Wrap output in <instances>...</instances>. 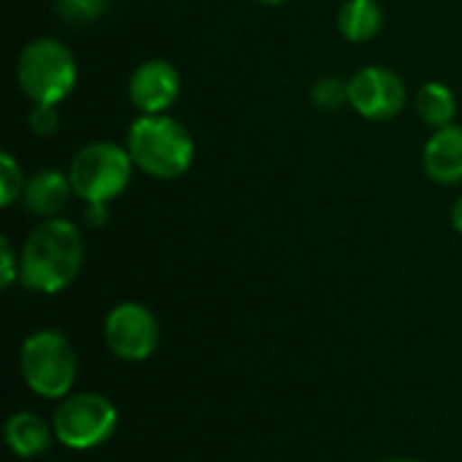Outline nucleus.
<instances>
[{
	"mask_svg": "<svg viewBox=\"0 0 462 462\" xmlns=\"http://www.w3.org/2000/svg\"><path fill=\"white\" fill-rule=\"evenodd\" d=\"M111 0H54V11L73 22V24H89L106 14Z\"/></svg>",
	"mask_w": 462,
	"mask_h": 462,
	"instance_id": "17",
	"label": "nucleus"
},
{
	"mask_svg": "<svg viewBox=\"0 0 462 462\" xmlns=\"http://www.w3.org/2000/svg\"><path fill=\"white\" fill-rule=\"evenodd\" d=\"M422 168L436 184L452 187L462 181V125H447L430 133L422 149Z\"/></svg>",
	"mask_w": 462,
	"mask_h": 462,
	"instance_id": "10",
	"label": "nucleus"
},
{
	"mask_svg": "<svg viewBox=\"0 0 462 462\" xmlns=\"http://www.w3.org/2000/svg\"><path fill=\"white\" fill-rule=\"evenodd\" d=\"M452 227L462 236V195L455 200V206H452Z\"/></svg>",
	"mask_w": 462,
	"mask_h": 462,
	"instance_id": "21",
	"label": "nucleus"
},
{
	"mask_svg": "<svg viewBox=\"0 0 462 462\" xmlns=\"http://www.w3.org/2000/svg\"><path fill=\"white\" fill-rule=\"evenodd\" d=\"M133 157L127 146L114 141H92L81 146L68 168L73 195L84 203H111L130 187Z\"/></svg>",
	"mask_w": 462,
	"mask_h": 462,
	"instance_id": "4",
	"label": "nucleus"
},
{
	"mask_svg": "<svg viewBox=\"0 0 462 462\" xmlns=\"http://www.w3.org/2000/svg\"><path fill=\"white\" fill-rule=\"evenodd\" d=\"M179 92L181 76L168 60H143L127 81V95L138 114H168Z\"/></svg>",
	"mask_w": 462,
	"mask_h": 462,
	"instance_id": "9",
	"label": "nucleus"
},
{
	"mask_svg": "<svg viewBox=\"0 0 462 462\" xmlns=\"http://www.w3.org/2000/svg\"><path fill=\"white\" fill-rule=\"evenodd\" d=\"M49 425L32 411H16L5 422V444L16 457H38L51 444Z\"/></svg>",
	"mask_w": 462,
	"mask_h": 462,
	"instance_id": "12",
	"label": "nucleus"
},
{
	"mask_svg": "<svg viewBox=\"0 0 462 462\" xmlns=\"http://www.w3.org/2000/svg\"><path fill=\"white\" fill-rule=\"evenodd\" d=\"M60 111H57V106H46V103H35L32 106V111H30V116H27V125H30V130H32V135H38V138H49V135H54L57 130H60Z\"/></svg>",
	"mask_w": 462,
	"mask_h": 462,
	"instance_id": "18",
	"label": "nucleus"
},
{
	"mask_svg": "<svg viewBox=\"0 0 462 462\" xmlns=\"http://www.w3.org/2000/svg\"><path fill=\"white\" fill-rule=\"evenodd\" d=\"M379 462H420V460H409V457H390V460H379Z\"/></svg>",
	"mask_w": 462,
	"mask_h": 462,
	"instance_id": "23",
	"label": "nucleus"
},
{
	"mask_svg": "<svg viewBox=\"0 0 462 462\" xmlns=\"http://www.w3.org/2000/svg\"><path fill=\"white\" fill-rule=\"evenodd\" d=\"M19 371L35 395L49 401L68 398L79 374L76 349L60 330H38L22 344Z\"/></svg>",
	"mask_w": 462,
	"mask_h": 462,
	"instance_id": "5",
	"label": "nucleus"
},
{
	"mask_svg": "<svg viewBox=\"0 0 462 462\" xmlns=\"http://www.w3.org/2000/svg\"><path fill=\"white\" fill-rule=\"evenodd\" d=\"M24 184H27V176H24L22 165L16 162V157L11 152H3L0 154V206L8 208L16 200H22Z\"/></svg>",
	"mask_w": 462,
	"mask_h": 462,
	"instance_id": "16",
	"label": "nucleus"
},
{
	"mask_svg": "<svg viewBox=\"0 0 462 462\" xmlns=\"http://www.w3.org/2000/svg\"><path fill=\"white\" fill-rule=\"evenodd\" d=\"M84 206H87L84 208V222L89 227H100V225L108 222V206L106 203H84Z\"/></svg>",
	"mask_w": 462,
	"mask_h": 462,
	"instance_id": "20",
	"label": "nucleus"
},
{
	"mask_svg": "<svg viewBox=\"0 0 462 462\" xmlns=\"http://www.w3.org/2000/svg\"><path fill=\"white\" fill-rule=\"evenodd\" d=\"M133 165L152 179H179L195 160L192 133L171 114H141L127 127L125 141Z\"/></svg>",
	"mask_w": 462,
	"mask_h": 462,
	"instance_id": "2",
	"label": "nucleus"
},
{
	"mask_svg": "<svg viewBox=\"0 0 462 462\" xmlns=\"http://www.w3.org/2000/svg\"><path fill=\"white\" fill-rule=\"evenodd\" d=\"M106 346L125 363H143L160 344L157 317L143 303H119L108 311L103 325Z\"/></svg>",
	"mask_w": 462,
	"mask_h": 462,
	"instance_id": "8",
	"label": "nucleus"
},
{
	"mask_svg": "<svg viewBox=\"0 0 462 462\" xmlns=\"http://www.w3.org/2000/svg\"><path fill=\"white\" fill-rule=\"evenodd\" d=\"M409 103L406 81L387 65H365L349 79V108L371 122L395 119Z\"/></svg>",
	"mask_w": 462,
	"mask_h": 462,
	"instance_id": "7",
	"label": "nucleus"
},
{
	"mask_svg": "<svg viewBox=\"0 0 462 462\" xmlns=\"http://www.w3.org/2000/svg\"><path fill=\"white\" fill-rule=\"evenodd\" d=\"M79 68L73 51L49 35L32 38L16 57V84L35 103L60 106L76 87Z\"/></svg>",
	"mask_w": 462,
	"mask_h": 462,
	"instance_id": "3",
	"label": "nucleus"
},
{
	"mask_svg": "<svg viewBox=\"0 0 462 462\" xmlns=\"http://www.w3.org/2000/svg\"><path fill=\"white\" fill-rule=\"evenodd\" d=\"M311 103L319 111H338L349 103V81L338 76H322L311 87Z\"/></svg>",
	"mask_w": 462,
	"mask_h": 462,
	"instance_id": "15",
	"label": "nucleus"
},
{
	"mask_svg": "<svg viewBox=\"0 0 462 462\" xmlns=\"http://www.w3.org/2000/svg\"><path fill=\"white\" fill-rule=\"evenodd\" d=\"M119 414L114 403L106 395L97 393H81V395H68L51 420L54 439L76 452L97 449L106 444L114 430H116Z\"/></svg>",
	"mask_w": 462,
	"mask_h": 462,
	"instance_id": "6",
	"label": "nucleus"
},
{
	"mask_svg": "<svg viewBox=\"0 0 462 462\" xmlns=\"http://www.w3.org/2000/svg\"><path fill=\"white\" fill-rule=\"evenodd\" d=\"M414 108L428 127L439 130L455 122L457 97L444 81H425L414 95Z\"/></svg>",
	"mask_w": 462,
	"mask_h": 462,
	"instance_id": "14",
	"label": "nucleus"
},
{
	"mask_svg": "<svg viewBox=\"0 0 462 462\" xmlns=\"http://www.w3.org/2000/svg\"><path fill=\"white\" fill-rule=\"evenodd\" d=\"M336 24L349 43H368L379 35L384 24V11L376 0H344Z\"/></svg>",
	"mask_w": 462,
	"mask_h": 462,
	"instance_id": "13",
	"label": "nucleus"
},
{
	"mask_svg": "<svg viewBox=\"0 0 462 462\" xmlns=\"http://www.w3.org/2000/svg\"><path fill=\"white\" fill-rule=\"evenodd\" d=\"M84 263L81 230L57 217L41 219L19 252V282L41 295L62 292L73 284Z\"/></svg>",
	"mask_w": 462,
	"mask_h": 462,
	"instance_id": "1",
	"label": "nucleus"
},
{
	"mask_svg": "<svg viewBox=\"0 0 462 462\" xmlns=\"http://www.w3.org/2000/svg\"><path fill=\"white\" fill-rule=\"evenodd\" d=\"M254 3H260V5H282L284 0H254Z\"/></svg>",
	"mask_w": 462,
	"mask_h": 462,
	"instance_id": "22",
	"label": "nucleus"
},
{
	"mask_svg": "<svg viewBox=\"0 0 462 462\" xmlns=\"http://www.w3.org/2000/svg\"><path fill=\"white\" fill-rule=\"evenodd\" d=\"M19 279V254L14 252L11 241L3 236L0 238V287L8 290Z\"/></svg>",
	"mask_w": 462,
	"mask_h": 462,
	"instance_id": "19",
	"label": "nucleus"
},
{
	"mask_svg": "<svg viewBox=\"0 0 462 462\" xmlns=\"http://www.w3.org/2000/svg\"><path fill=\"white\" fill-rule=\"evenodd\" d=\"M70 195H73V187H70L68 173H62L60 168H41L27 179L22 200L30 214L41 219H57L62 208L68 206Z\"/></svg>",
	"mask_w": 462,
	"mask_h": 462,
	"instance_id": "11",
	"label": "nucleus"
}]
</instances>
